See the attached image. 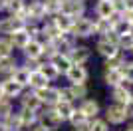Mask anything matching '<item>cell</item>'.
<instances>
[{"instance_id": "d4e9b609", "label": "cell", "mask_w": 133, "mask_h": 131, "mask_svg": "<svg viewBox=\"0 0 133 131\" xmlns=\"http://www.w3.org/2000/svg\"><path fill=\"white\" fill-rule=\"evenodd\" d=\"M58 123H62V119L60 117H58V113H56L54 109H50V111H48V113L44 115V119H42V125L46 127V129H54L56 125H58Z\"/></svg>"}, {"instance_id": "ba28073f", "label": "cell", "mask_w": 133, "mask_h": 131, "mask_svg": "<svg viewBox=\"0 0 133 131\" xmlns=\"http://www.w3.org/2000/svg\"><path fill=\"white\" fill-rule=\"evenodd\" d=\"M107 119L111 123H123V121L127 119V113H125V107L123 105H109L107 107Z\"/></svg>"}, {"instance_id": "c3c4849f", "label": "cell", "mask_w": 133, "mask_h": 131, "mask_svg": "<svg viewBox=\"0 0 133 131\" xmlns=\"http://www.w3.org/2000/svg\"><path fill=\"white\" fill-rule=\"evenodd\" d=\"M58 2H60V4H64V2H66V0H58Z\"/></svg>"}, {"instance_id": "484cf974", "label": "cell", "mask_w": 133, "mask_h": 131, "mask_svg": "<svg viewBox=\"0 0 133 131\" xmlns=\"http://www.w3.org/2000/svg\"><path fill=\"white\" fill-rule=\"evenodd\" d=\"M18 68H16V60L8 56V58H0V74H14Z\"/></svg>"}, {"instance_id": "83f0119b", "label": "cell", "mask_w": 133, "mask_h": 131, "mask_svg": "<svg viewBox=\"0 0 133 131\" xmlns=\"http://www.w3.org/2000/svg\"><path fill=\"white\" fill-rule=\"evenodd\" d=\"M10 80H14L16 83H20V86H28V82H30V71L26 70V68H18L14 74H12V77Z\"/></svg>"}, {"instance_id": "e0dca14e", "label": "cell", "mask_w": 133, "mask_h": 131, "mask_svg": "<svg viewBox=\"0 0 133 131\" xmlns=\"http://www.w3.org/2000/svg\"><path fill=\"white\" fill-rule=\"evenodd\" d=\"M28 18H34V20H40V18L46 16V8L44 2H30V6H26Z\"/></svg>"}, {"instance_id": "d6986e66", "label": "cell", "mask_w": 133, "mask_h": 131, "mask_svg": "<svg viewBox=\"0 0 133 131\" xmlns=\"http://www.w3.org/2000/svg\"><path fill=\"white\" fill-rule=\"evenodd\" d=\"M54 111L58 113V117H60L62 121H66V119H70V115L74 113V107H72L70 101H58L56 107H54Z\"/></svg>"}, {"instance_id": "8992f818", "label": "cell", "mask_w": 133, "mask_h": 131, "mask_svg": "<svg viewBox=\"0 0 133 131\" xmlns=\"http://www.w3.org/2000/svg\"><path fill=\"white\" fill-rule=\"evenodd\" d=\"M66 76L74 86H83V82L88 80V70H85L83 66H72V68L66 71Z\"/></svg>"}, {"instance_id": "8d00e7d4", "label": "cell", "mask_w": 133, "mask_h": 131, "mask_svg": "<svg viewBox=\"0 0 133 131\" xmlns=\"http://www.w3.org/2000/svg\"><path fill=\"white\" fill-rule=\"evenodd\" d=\"M117 46H121L125 50H133V34H127V36H119V42Z\"/></svg>"}, {"instance_id": "74e56055", "label": "cell", "mask_w": 133, "mask_h": 131, "mask_svg": "<svg viewBox=\"0 0 133 131\" xmlns=\"http://www.w3.org/2000/svg\"><path fill=\"white\" fill-rule=\"evenodd\" d=\"M70 121H72L74 125H79V123H83V121H88V117H85L79 109H74V113L70 115Z\"/></svg>"}, {"instance_id": "5bb4252c", "label": "cell", "mask_w": 133, "mask_h": 131, "mask_svg": "<svg viewBox=\"0 0 133 131\" xmlns=\"http://www.w3.org/2000/svg\"><path fill=\"white\" fill-rule=\"evenodd\" d=\"M95 12H97V16H99V18H107V20H109V18L115 14L113 0H101L99 4H97V8H95Z\"/></svg>"}, {"instance_id": "7402d4cb", "label": "cell", "mask_w": 133, "mask_h": 131, "mask_svg": "<svg viewBox=\"0 0 133 131\" xmlns=\"http://www.w3.org/2000/svg\"><path fill=\"white\" fill-rule=\"evenodd\" d=\"M2 123H4L6 129H10V131H20V129H22V119H20V113H14V111H12V113L8 115Z\"/></svg>"}, {"instance_id": "4fadbf2b", "label": "cell", "mask_w": 133, "mask_h": 131, "mask_svg": "<svg viewBox=\"0 0 133 131\" xmlns=\"http://www.w3.org/2000/svg\"><path fill=\"white\" fill-rule=\"evenodd\" d=\"M133 95H131V91H129L127 87L123 86H117V87H113V99L117 101V105H125V103H129V99H131Z\"/></svg>"}, {"instance_id": "bcb514c9", "label": "cell", "mask_w": 133, "mask_h": 131, "mask_svg": "<svg viewBox=\"0 0 133 131\" xmlns=\"http://www.w3.org/2000/svg\"><path fill=\"white\" fill-rule=\"evenodd\" d=\"M0 131H8V129L4 127V123H2V121H0Z\"/></svg>"}, {"instance_id": "7a4b0ae2", "label": "cell", "mask_w": 133, "mask_h": 131, "mask_svg": "<svg viewBox=\"0 0 133 131\" xmlns=\"http://www.w3.org/2000/svg\"><path fill=\"white\" fill-rule=\"evenodd\" d=\"M70 32L74 36H79V38H88L94 34V22L88 20V18H78V20H74Z\"/></svg>"}, {"instance_id": "44dd1931", "label": "cell", "mask_w": 133, "mask_h": 131, "mask_svg": "<svg viewBox=\"0 0 133 131\" xmlns=\"http://www.w3.org/2000/svg\"><path fill=\"white\" fill-rule=\"evenodd\" d=\"M79 111L89 119V117H95V115H97L99 105H97V101H94V99H85V101L82 103V107H79Z\"/></svg>"}, {"instance_id": "60d3db41", "label": "cell", "mask_w": 133, "mask_h": 131, "mask_svg": "<svg viewBox=\"0 0 133 131\" xmlns=\"http://www.w3.org/2000/svg\"><path fill=\"white\" fill-rule=\"evenodd\" d=\"M123 107H125V113H127V117H129V115H133V97L129 99V103H125Z\"/></svg>"}, {"instance_id": "1f68e13d", "label": "cell", "mask_w": 133, "mask_h": 131, "mask_svg": "<svg viewBox=\"0 0 133 131\" xmlns=\"http://www.w3.org/2000/svg\"><path fill=\"white\" fill-rule=\"evenodd\" d=\"M20 119H22V127H26V125H34L36 119H38V115H36V111L22 109V111H20Z\"/></svg>"}, {"instance_id": "f1b7e54d", "label": "cell", "mask_w": 133, "mask_h": 131, "mask_svg": "<svg viewBox=\"0 0 133 131\" xmlns=\"http://www.w3.org/2000/svg\"><path fill=\"white\" fill-rule=\"evenodd\" d=\"M111 30H113V24H111V20H107V18H99V20L94 24V32L103 34V36H105L107 32H111Z\"/></svg>"}, {"instance_id": "52a82bcc", "label": "cell", "mask_w": 133, "mask_h": 131, "mask_svg": "<svg viewBox=\"0 0 133 131\" xmlns=\"http://www.w3.org/2000/svg\"><path fill=\"white\" fill-rule=\"evenodd\" d=\"M70 60H72L74 66H82L83 62L89 60V50L85 48V46H78V48H72V52H70V56H68Z\"/></svg>"}, {"instance_id": "ffe728a7", "label": "cell", "mask_w": 133, "mask_h": 131, "mask_svg": "<svg viewBox=\"0 0 133 131\" xmlns=\"http://www.w3.org/2000/svg\"><path fill=\"white\" fill-rule=\"evenodd\" d=\"M42 101L36 97V93H26L22 97V109H30V111H38Z\"/></svg>"}, {"instance_id": "4316f807", "label": "cell", "mask_w": 133, "mask_h": 131, "mask_svg": "<svg viewBox=\"0 0 133 131\" xmlns=\"http://www.w3.org/2000/svg\"><path fill=\"white\" fill-rule=\"evenodd\" d=\"M131 24H129L125 18H119V20L113 24V32L117 34V36H127V34H131Z\"/></svg>"}, {"instance_id": "6da1fadb", "label": "cell", "mask_w": 133, "mask_h": 131, "mask_svg": "<svg viewBox=\"0 0 133 131\" xmlns=\"http://www.w3.org/2000/svg\"><path fill=\"white\" fill-rule=\"evenodd\" d=\"M83 8H85V6H83L82 0H66V2L62 4L60 14L72 18V20H78V18L83 14Z\"/></svg>"}, {"instance_id": "603a6c76", "label": "cell", "mask_w": 133, "mask_h": 131, "mask_svg": "<svg viewBox=\"0 0 133 131\" xmlns=\"http://www.w3.org/2000/svg\"><path fill=\"white\" fill-rule=\"evenodd\" d=\"M6 10L10 12V16H18L26 10V2L24 0H6Z\"/></svg>"}, {"instance_id": "cb8c5ba5", "label": "cell", "mask_w": 133, "mask_h": 131, "mask_svg": "<svg viewBox=\"0 0 133 131\" xmlns=\"http://www.w3.org/2000/svg\"><path fill=\"white\" fill-rule=\"evenodd\" d=\"M28 86H32L34 89H42V87H48V80H46L40 71H32V74H30V82H28Z\"/></svg>"}, {"instance_id": "3957f363", "label": "cell", "mask_w": 133, "mask_h": 131, "mask_svg": "<svg viewBox=\"0 0 133 131\" xmlns=\"http://www.w3.org/2000/svg\"><path fill=\"white\" fill-rule=\"evenodd\" d=\"M36 97L42 101V103H48V105H56L60 99V89L58 87H42V89H36Z\"/></svg>"}, {"instance_id": "7dc6e473", "label": "cell", "mask_w": 133, "mask_h": 131, "mask_svg": "<svg viewBox=\"0 0 133 131\" xmlns=\"http://www.w3.org/2000/svg\"><path fill=\"white\" fill-rule=\"evenodd\" d=\"M2 99H6V97H4V93H2V87H0V101H2Z\"/></svg>"}, {"instance_id": "f907efd6", "label": "cell", "mask_w": 133, "mask_h": 131, "mask_svg": "<svg viewBox=\"0 0 133 131\" xmlns=\"http://www.w3.org/2000/svg\"><path fill=\"white\" fill-rule=\"evenodd\" d=\"M99 2H101V0H99Z\"/></svg>"}, {"instance_id": "d6a6232c", "label": "cell", "mask_w": 133, "mask_h": 131, "mask_svg": "<svg viewBox=\"0 0 133 131\" xmlns=\"http://www.w3.org/2000/svg\"><path fill=\"white\" fill-rule=\"evenodd\" d=\"M12 50H14V46L10 44V40L8 38H0V58L12 56Z\"/></svg>"}, {"instance_id": "f546056e", "label": "cell", "mask_w": 133, "mask_h": 131, "mask_svg": "<svg viewBox=\"0 0 133 131\" xmlns=\"http://www.w3.org/2000/svg\"><path fill=\"white\" fill-rule=\"evenodd\" d=\"M38 71H40V74H42V76L46 77V80H48V82H50V80H56V77H58V74H60V71L56 70V68H54L52 64H42Z\"/></svg>"}, {"instance_id": "836d02e7", "label": "cell", "mask_w": 133, "mask_h": 131, "mask_svg": "<svg viewBox=\"0 0 133 131\" xmlns=\"http://www.w3.org/2000/svg\"><path fill=\"white\" fill-rule=\"evenodd\" d=\"M44 8H46V14H60L62 4L58 2V0H46V2H44Z\"/></svg>"}, {"instance_id": "ee69618b", "label": "cell", "mask_w": 133, "mask_h": 131, "mask_svg": "<svg viewBox=\"0 0 133 131\" xmlns=\"http://www.w3.org/2000/svg\"><path fill=\"white\" fill-rule=\"evenodd\" d=\"M34 131H50V129H46L44 125H38V127H34Z\"/></svg>"}, {"instance_id": "2e32d148", "label": "cell", "mask_w": 133, "mask_h": 131, "mask_svg": "<svg viewBox=\"0 0 133 131\" xmlns=\"http://www.w3.org/2000/svg\"><path fill=\"white\" fill-rule=\"evenodd\" d=\"M121 82H123V76L119 68H107L105 70V83L117 87V86H121Z\"/></svg>"}, {"instance_id": "9a60e30c", "label": "cell", "mask_w": 133, "mask_h": 131, "mask_svg": "<svg viewBox=\"0 0 133 131\" xmlns=\"http://www.w3.org/2000/svg\"><path fill=\"white\" fill-rule=\"evenodd\" d=\"M52 66H54L56 70L58 71H64V74H66L68 70H70V68H72V60H70V58H68V56H62V54H56L54 58H52V62H50Z\"/></svg>"}, {"instance_id": "f6af8a7d", "label": "cell", "mask_w": 133, "mask_h": 131, "mask_svg": "<svg viewBox=\"0 0 133 131\" xmlns=\"http://www.w3.org/2000/svg\"><path fill=\"white\" fill-rule=\"evenodd\" d=\"M6 10V0H0V12Z\"/></svg>"}, {"instance_id": "7c38bea8", "label": "cell", "mask_w": 133, "mask_h": 131, "mask_svg": "<svg viewBox=\"0 0 133 131\" xmlns=\"http://www.w3.org/2000/svg\"><path fill=\"white\" fill-rule=\"evenodd\" d=\"M97 52H99L101 56H105L107 60H111V58H115V56L119 54V50H117L115 44H109V42H105V40H99V42H97Z\"/></svg>"}, {"instance_id": "4dcf8cb0", "label": "cell", "mask_w": 133, "mask_h": 131, "mask_svg": "<svg viewBox=\"0 0 133 131\" xmlns=\"http://www.w3.org/2000/svg\"><path fill=\"white\" fill-rule=\"evenodd\" d=\"M42 34L46 36V40H48V42H54V40H58V38L62 36V32L54 26V24H46L44 30H42Z\"/></svg>"}, {"instance_id": "f35d334b", "label": "cell", "mask_w": 133, "mask_h": 131, "mask_svg": "<svg viewBox=\"0 0 133 131\" xmlns=\"http://www.w3.org/2000/svg\"><path fill=\"white\" fill-rule=\"evenodd\" d=\"M89 131H107V123L101 119H94L89 121Z\"/></svg>"}, {"instance_id": "9c48e42d", "label": "cell", "mask_w": 133, "mask_h": 131, "mask_svg": "<svg viewBox=\"0 0 133 131\" xmlns=\"http://www.w3.org/2000/svg\"><path fill=\"white\" fill-rule=\"evenodd\" d=\"M0 87H2L4 97H16V95H20V93H22V86H20V83H16L14 80H4V82L0 83Z\"/></svg>"}, {"instance_id": "681fc988", "label": "cell", "mask_w": 133, "mask_h": 131, "mask_svg": "<svg viewBox=\"0 0 133 131\" xmlns=\"http://www.w3.org/2000/svg\"><path fill=\"white\" fill-rule=\"evenodd\" d=\"M129 131H133V125H131V129H129Z\"/></svg>"}, {"instance_id": "7bdbcfd3", "label": "cell", "mask_w": 133, "mask_h": 131, "mask_svg": "<svg viewBox=\"0 0 133 131\" xmlns=\"http://www.w3.org/2000/svg\"><path fill=\"white\" fill-rule=\"evenodd\" d=\"M123 18H125V20H127L129 24L133 26V8H131V10H127V12H125V14H123Z\"/></svg>"}, {"instance_id": "5b68a950", "label": "cell", "mask_w": 133, "mask_h": 131, "mask_svg": "<svg viewBox=\"0 0 133 131\" xmlns=\"http://www.w3.org/2000/svg\"><path fill=\"white\" fill-rule=\"evenodd\" d=\"M24 28H26V22L20 20V18H16V16L0 20V30L4 34H14V32H18V30H24Z\"/></svg>"}, {"instance_id": "d590c367", "label": "cell", "mask_w": 133, "mask_h": 131, "mask_svg": "<svg viewBox=\"0 0 133 131\" xmlns=\"http://www.w3.org/2000/svg\"><path fill=\"white\" fill-rule=\"evenodd\" d=\"M10 113H12L10 101H8V99H2V101H0V121H4Z\"/></svg>"}, {"instance_id": "30bf717a", "label": "cell", "mask_w": 133, "mask_h": 131, "mask_svg": "<svg viewBox=\"0 0 133 131\" xmlns=\"http://www.w3.org/2000/svg\"><path fill=\"white\" fill-rule=\"evenodd\" d=\"M10 44L12 46H16V48H20V50H24L28 46V44H30V34L26 32V30H18V32H14V34H10Z\"/></svg>"}, {"instance_id": "ac0fdd59", "label": "cell", "mask_w": 133, "mask_h": 131, "mask_svg": "<svg viewBox=\"0 0 133 131\" xmlns=\"http://www.w3.org/2000/svg\"><path fill=\"white\" fill-rule=\"evenodd\" d=\"M58 30H60L62 34H66V32H70L72 30V24H74V20L72 18H68V16H64V14H56V18H54V22H52Z\"/></svg>"}, {"instance_id": "e575fe53", "label": "cell", "mask_w": 133, "mask_h": 131, "mask_svg": "<svg viewBox=\"0 0 133 131\" xmlns=\"http://www.w3.org/2000/svg\"><path fill=\"white\" fill-rule=\"evenodd\" d=\"M121 76L125 82H133V62H127V64H123L121 68Z\"/></svg>"}, {"instance_id": "277c9868", "label": "cell", "mask_w": 133, "mask_h": 131, "mask_svg": "<svg viewBox=\"0 0 133 131\" xmlns=\"http://www.w3.org/2000/svg\"><path fill=\"white\" fill-rule=\"evenodd\" d=\"M85 86H72V87H66V89H60V99L62 101H70L72 99H79V97H85Z\"/></svg>"}, {"instance_id": "ab89813d", "label": "cell", "mask_w": 133, "mask_h": 131, "mask_svg": "<svg viewBox=\"0 0 133 131\" xmlns=\"http://www.w3.org/2000/svg\"><path fill=\"white\" fill-rule=\"evenodd\" d=\"M103 40H105V42H109V44H115V46H117V42H119V36H117V34L111 30V32H107L105 36H103ZM117 48H119V46H117Z\"/></svg>"}, {"instance_id": "b9f144b4", "label": "cell", "mask_w": 133, "mask_h": 131, "mask_svg": "<svg viewBox=\"0 0 133 131\" xmlns=\"http://www.w3.org/2000/svg\"><path fill=\"white\" fill-rule=\"evenodd\" d=\"M76 131H89V121H83V123L76 125Z\"/></svg>"}, {"instance_id": "8fae6325", "label": "cell", "mask_w": 133, "mask_h": 131, "mask_svg": "<svg viewBox=\"0 0 133 131\" xmlns=\"http://www.w3.org/2000/svg\"><path fill=\"white\" fill-rule=\"evenodd\" d=\"M42 48H44V44L38 42V40H30L26 48H24V54H26L28 60H38L40 56H42Z\"/></svg>"}]
</instances>
